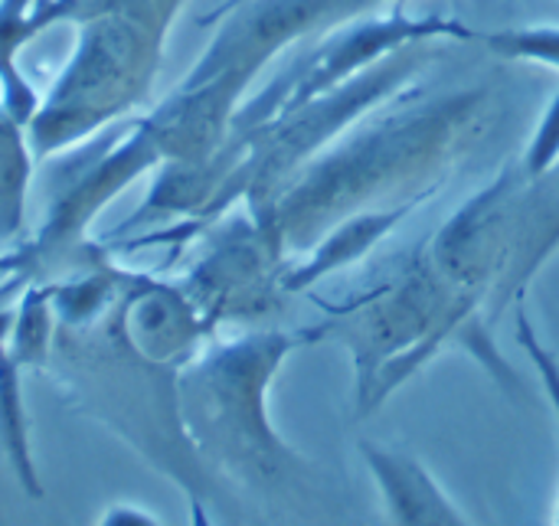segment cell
I'll use <instances>...</instances> for the list:
<instances>
[{
  "label": "cell",
  "mask_w": 559,
  "mask_h": 526,
  "mask_svg": "<svg viewBox=\"0 0 559 526\" xmlns=\"http://www.w3.org/2000/svg\"><path fill=\"white\" fill-rule=\"evenodd\" d=\"M36 3L39 0H0V105L23 128L29 124V118L39 105V95L33 92V85L26 82V75L20 69L16 26Z\"/></svg>",
  "instance_id": "cell-11"
},
{
  "label": "cell",
  "mask_w": 559,
  "mask_h": 526,
  "mask_svg": "<svg viewBox=\"0 0 559 526\" xmlns=\"http://www.w3.org/2000/svg\"><path fill=\"white\" fill-rule=\"evenodd\" d=\"M193 239H200V252L177 282L213 334L223 324H249L278 308L285 298L282 272L288 255L262 219L246 206L236 213L229 210L206 223Z\"/></svg>",
  "instance_id": "cell-7"
},
{
  "label": "cell",
  "mask_w": 559,
  "mask_h": 526,
  "mask_svg": "<svg viewBox=\"0 0 559 526\" xmlns=\"http://www.w3.org/2000/svg\"><path fill=\"white\" fill-rule=\"evenodd\" d=\"M98 524L105 526H121V524H160L154 514H147V511H138V507H128V504H118V507H108L105 514H102V521Z\"/></svg>",
  "instance_id": "cell-15"
},
{
  "label": "cell",
  "mask_w": 559,
  "mask_h": 526,
  "mask_svg": "<svg viewBox=\"0 0 559 526\" xmlns=\"http://www.w3.org/2000/svg\"><path fill=\"white\" fill-rule=\"evenodd\" d=\"M481 111L485 92H459L380 115L373 124L357 121L354 134H341L308 160L272 206L252 216L272 229L288 259L308 252L344 216L436 177L475 138Z\"/></svg>",
  "instance_id": "cell-2"
},
{
  "label": "cell",
  "mask_w": 559,
  "mask_h": 526,
  "mask_svg": "<svg viewBox=\"0 0 559 526\" xmlns=\"http://www.w3.org/2000/svg\"><path fill=\"white\" fill-rule=\"evenodd\" d=\"M7 334L10 327L0 331V449L23 494L33 501H43L46 488L33 458L29 419H26V403H23V367L10 354Z\"/></svg>",
  "instance_id": "cell-10"
},
{
  "label": "cell",
  "mask_w": 559,
  "mask_h": 526,
  "mask_svg": "<svg viewBox=\"0 0 559 526\" xmlns=\"http://www.w3.org/2000/svg\"><path fill=\"white\" fill-rule=\"evenodd\" d=\"M226 3H236V0H226Z\"/></svg>",
  "instance_id": "cell-17"
},
{
  "label": "cell",
  "mask_w": 559,
  "mask_h": 526,
  "mask_svg": "<svg viewBox=\"0 0 559 526\" xmlns=\"http://www.w3.org/2000/svg\"><path fill=\"white\" fill-rule=\"evenodd\" d=\"M0 282H7V249L0 246Z\"/></svg>",
  "instance_id": "cell-16"
},
{
  "label": "cell",
  "mask_w": 559,
  "mask_h": 526,
  "mask_svg": "<svg viewBox=\"0 0 559 526\" xmlns=\"http://www.w3.org/2000/svg\"><path fill=\"white\" fill-rule=\"evenodd\" d=\"M183 7L187 0H39L16 26V49L59 23L75 26V46L26 124L33 154L59 157L131 118L157 82Z\"/></svg>",
  "instance_id": "cell-3"
},
{
  "label": "cell",
  "mask_w": 559,
  "mask_h": 526,
  "mask_svg": "<svg viewBox=\"0 0 559 526\" xmlns=\"http://www.w3.org/2000/svg\"><path fill=\"white\" fill-rule=\"evenodd\" d=\"M478 43H485L488 52L514 62H537L559 72V26H504L491 33H478Z\"/></svg>",
  "instance_id": "cell-12"
},
{
  "label": "cell",
  "mask_w": 559,
  "mask_h": 526,
  "mask_svg": "<svg viewBox=\"0 0 559 526\" xmlns=\"http://www.w3.org/2000/svg\"><path fill=\"white\" fill-rule=\"evenodd\" d=\"M43 285L56 314L46 373L79 413L174 481L193 521L206 524L210 504L219 501V478L187 439L177 380L216 334L190 295L177 278L121 265L102 239Z\"/></svg>",
  "instance_id": "cell-1"
},
{
  "label": "cell",
  "mask_w": 559,
  "mask_h": 526,
  "mask_svg": "<svg viewBox=\"0 0 559 526\" xmlns=\"http://www.w3.org/2000/svg\"><path fill=\"white\" fill-rule=\"evenodd\" d=\"M436 190H423L413 196L396 200L393 206H367L360 213L344 216L341 223H334L311 249L305 259H288L285 272H282V291L285 295H298L314 288L321 278L360 262L370 255L373 246H380L400 223H406L413 216V210L419 203H426Z\"/></svg>",
  "instance_id": "cell-8"
},
{
  "label": "cell",
  "mask_w": 559,
  "mask_h": 526,
  "mask_svg": "<svg viewBox=\"0 0 559 526\" xmlns=\"http://www.w3.org/2000/svg\"><path fill=\"white\" fill-rule=\"evenodd\" d=\"M360 455L383 494L390 524L403 526H462L472 524L455 501L442 491L432 471L400 449L360 442Z\"/></svg>",
  "instance_id": "cell-9"
},
{
  "label": "cell",
  "mask_w": 559,
  "mask_h": 526,
  "mask_svg": "<svg viewBox=\"0 0 559 526\" xmlns=\"http://www.w3.org/2000/svg\"><path fill=\"white\" fill-rule=\"evenodd\" d=\"M478 308L481 301L455 288L423 252L400 278L334 311L324 324L328 337L354 354L357 409H380L400 383L465 334Z\"/></svg>",
  "instance_id": "cell-5"
},
{
  "label": "cell",
  "mask_w": 559,
  "mask_h": 526,
  "mask_svg": "<svg viewBox=\"0 0 559 526\" xmlns=\"http://www.w3.org/2000/svg\"><path fill=\"white\" fill-rule=\"evenodd\" d=\"M321 337H328V324L210 337L183 363L177 380L180 419L219 481H236L255 494H288L308 478V462L272 426L269 393L282 363Z\"/></svg>",
  "instance_id": "cell-4"
},
{
  "label": "cell",
  "mask_w": 559,
  "mask_h": 526,
  "mask_svg": "<svg viewBox=\"0 0 559 526\" xmlns=\"http://www.w3.org/2000/svg\"><path fill=\"white\" fill-rule=\"evenodd\" d=\"M559 164V92L557 98L550 101V108L544 111V118H540V128H537V134L531 138V144H527V154H524V160H521V167H524V174L527 177H544V174H550L554 167Z\"/></svg>",
  "instance_id": "cell-13"
},
{
  "label": "cell",
  "mask_w": 559,
  "mask_h": 526,
  "mask_svg": "<svg viewBox=\"0 0 559 526\" xmlns=\"http://www.w3.org/2000/svg\"><path fill=\"white\" fill-rule=\"evenodd\" d=\"M0 111H3V105H0Z\"/></svg>",
  "instance_id": "cell-18"
},
{
  "label": "cell",
  "mask_w": 559,
  "mask_h": 526,
  "mask_svg": "<svg viewBox=\"0 0 559 526\" xmlns=\"http://www.w3.org/2000/svg\"><path fill=\"white\" fill-rule=\"evenodd\" d=\"M518 340H521V347L527 350L531 363L537 367L540 383H544V393H547V399H550V406H554V416H557L559 422V363L557 357L537 340V334H534V327H531V321H527L524 311H518ZM554 524H559V507Z\"/></svg>",
  "instance_id": "cell-14"
},
{
  "label": "cell",
  "mask_w": 559,
  "mask_h": 526,
  "mask_svg": "<svg viewBox=\"0 0 559 526\" xmlns=\"http://www.w3.org/2000/svg\"><path fill=\"white\" fill-rule=\"evenodd\" d=\"M439 39H478V33L459 16L426 13L409 16L403 0L390 3V10H370L354 16L328 33L305 52H298L278 75H272L252 98H246L233 118V131H252L275 118L285 108L305 105L308 98L337 88L341 82L360 75L377 65L390 52L409 43H439ZM229 131V134H233Z\"/></svg>",
  "instance_id": "cell-6"
}]
</instances>
